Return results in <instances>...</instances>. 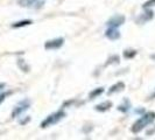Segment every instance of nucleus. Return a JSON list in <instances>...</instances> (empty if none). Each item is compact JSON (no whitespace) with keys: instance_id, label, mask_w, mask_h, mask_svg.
Wrapping results in <instances>:
<instances>
[{"instance_id":"nucleus-1","label":"nucleus","mask_w":155,"mask_h":140,"mask_svg":"<svg viewBox=\"0 0 155 140\" xmlns=\"http://www.w3.org/2000/svg\"><path fill=\"white\" fill-rule=\"evenodd\" d=\"M154 120H155V112H153V111L145 112V113L132 125L131 131H132L133 133H139V132H141L143 128H146L149 124H152Z\"/></svg>"},{"instance_id":"nucleus-2","label":"nucleus","mask_w":155,"mask_h":140,"mask_svg":"<svg viewBox=\"0 0 155 140\" xmlns=\"http://www.w3.org/2000/svg\"><path fill=\"white\" fill-rule=\"evenodd\" d=\"M64 117H65V112H64L63 110H58L56 112L49 115L46 119L40 124V126H41L42 128H47V127H49V126H53V125L57 124L58 121L61 119H63Z\"/></svg>"},{"instance_id":"nucleus-3","label":"nucleus","mask_w":155,"mask_h":140,"mask_svg":"<svg viewBox=\"0 0 155 140\" xmlns=\"http://www.w3.org/2000/svg\"><path fill=\"white\" fill-rule=\"evenodd\" d=\"M30 107V100L29 99H23L19 102L15 106H14V109H13V111H12V118H17V117H19L21 116L25 111H27L28 109Z\"/></svg>"},{"instance_id":"nucleus-4","label":"nucleus","mask_w":155,"mask_h":140,"mask_svg":"<svg viewBox=\"0 0 155 140\" xmlns=\"http://www.w3.org/2000/svg\"><path fill=\"white\" fill-rule=\"evenodd\" d=\"M64 43V39L62 38H57V39H53V40L47 41L44 43V48L46 50H54V49H58L63 46Z\"/></svg>"},{"instance_id":"nucleus-5","label":"nucleus","mask_w":155,"mask_h":140,"mask_svg":"<svg viewBox=\"0 0 155 140\" xmlns=\"http://www.w3.org/2000/svg\"><path fill=\"white\" fill-rule=\"evenodd\" d=\"M124 22H125V17L121 15V14H117L114 17H112L111 19H109V21L106 22V26H107V27L118 28V27H120L121 25H124Z\"/></svg>"},{"instance_id":"nucleus-6","label":"nucleus","mask_w":155,"mask_h":140,"mask_svg":"<svg viewBox=\"0 0 155 140\" xmlns=\"http://www.w3.org/2000/svg\"><path fill=\"white\" fill-rule=\"evenodd\" d=\"M18 2L20 6L28 7V8H39L43 5V2L40 0H19Z\"/></svg>"},{"instance_id":"nucleus-7","label":"nucleus","mask_w":155,"mask_h":140,"mask_svg":"<svg viewBox=\"0 0 155 140\" xmlns=\"http://www.w3.org/2000/svg\"><path fill=\"white\" fill-rule=\"evenodd\" d=\"M105 36L111 41H116L120 39V32L118 30V28L114 27H107L106 32H105Z\"/></svg>"},{"instance_id":"nucleus-8","label":"nucleus","mask_w":155,"mask_h":140,"mask_svg":"<svg viewBox=\"0 0 155 140\" xmlns=\"http://www.w3.org/2000/svg\"><path fill=\"white\" fill-rule=\"evenodd\" d=\"M111 107H112V102L105 100V102H103V103H100V104H97V105L95 106V110L98 111V112H106V111H109Z\"/></svg>"},{"instance_id":"nucleus-9","label":"nucleus","mask_w":155,"mask_h":140,"mask_svg":"<svg viewBox=\"0 0 155 140\" xmlns=\"http://www.w3.org/2000/svg\"><path fill=\"white\" fill-rule=\"evenodd\" d=\"M124 89H125V84H124V82H118V83H116L114 85H112V86L109 89L107 95H113V94H116V92L122 91Z\"/></svg>"},{"instance_id":"nucleus-10","label":"nucleus","mask_w":155,"mask_h":140,"mask_svg":"<svg viewBox=\"0 0 155 140\" xmlns=\"http://www.w3.org/2000/svg\"><path fill=\"white\" fill-rule=\"evenodd\" d=\"M153 11H147L146 13H143V14H141L140 17H139V19H138V21L140 22V23H145V22H147V21H149L152 18H153Z\"/></svg>"},{"instance_id":"nucleus-11","label":"nucleus","mask_w":155,"mask_h":140,"mask_svg":"<svg viewBox=\"0 0 155 140\" xmlns=\"http://www.w3.org/2000/svg\"><path fill=\"white\" fill-rule=\"evenodd\" d=\"M130 107H131V103H130V100L124 99L122 104L118 106V110H119L120 112H124V113H126V112L130 110Z\"/></svg>"},{"instance_id":"nucleus-12","label":"nucleus","mask_w":155,"mask_h":140,"mask_svg":"<svg viewBox=\"0 0 155 140\" xmlns=\"http://www.w3.org/2000/svg\"><path fill=\"white\" fill-rule=\"evenodd\" d=\"M103 92H104V88H97V89H95V90H92L90 92L89 98L90 99H95V98H97L98 96H100Z\"/></svg>"},{"instance_id":"nucleus-13","label":"nucleus","mask_w":155,"mask_h":140,"mask_svg":"<svg viewBox=\"0 0 155 140\" xmlns=\"http://www.w3.org/2000/svg\"><path fill=\"white\" fill-rule=\"evenodd\" d=\"M32 23H33V21L32 20H22V21H18V22L13 23L12 27H13V28H21V27L29 26V25H32Z\"/></svg>"},{"instance_id":"nucleus-14","label":"nucleus","mask_w":155,"mask_h":140,"mask_svg":"<svg viewBox=\"0 0 155 140\" xmlns=\"http://www.w3.org/2000/svg\"><path fill=\"white\" fill-rule=\"evenodd\" d=\"M135 55H136V50H133V49H131V50H125V52H124V57H125V59H133Z\"/></svg>"},{"instance_id":"nucleus-15","label":"nucleus","mask_w":155,"mask_h":140,"mask_svg":"<svg viewBox=\"0 0 155 140\" xmlns=\"http://www.w3.org/2000/svg\"><path fill=\"white\" fill-rule=\"evenodd\" d=\"M155 5V0H148V1H146L143 5H142V7L143 8H149V7H152V6H154Z\"/></svg>"},{"instance_id":"nucleus-16","label":"nucleus","mask_w":155,"mask_h":140,"mask_svg":"<svg viewBox=\"0 0 155 140\" xmlns=\"http://www.w3.org/2000/svg\"><path fill=\"white\" fill-rule=\"evenodd\" d=\"M119 62V57L118 56H112L110 60H109V62L106 63V64H111V63H118Z\"/></svg>"},{"instance_id":"nucleus-17","label":"nucleus","mask_w":155,"mask_h":140,"mask_svg":"<svg viewBox=\"0 0 155 140\" xmlns=\"http://www.w3.org/2000/svg\"><path fill=\"white\" fill-rule=\"evenodd\" d=\"M7 95H9V92H7V94H1V95H0V104L5 100V98L7 97Z\"/></svg>"},{"instance_id":"nucleus-18","label":"nucleus","mask_w":155,"mask_h":140,"mask_svg":"<svg viewBox=\"0 0 155 140\" xmlns=\"http://www.w3.org/2000/svg\"><path fill=\"white\" fill-rule=\"evenodd\" d=\"M149 99H155V90L153 91V94L149 96Z\"/></svg>"},{"instance_id":"nucleus-19","label":"nucleus","mask_w":155,"mask_h":140,"mask_svg":"<svg viewBox=\"0 0 155 140\" xmlns=\"http://www.w3.org/2000/svg\"><path fill=\"white\" fill-rule=\"evenodd\" d=\"M4 88H5V83H0V91H1Z\"/></svg>"},{"instance_id":"nucleus-20","label":"nucleus","mask_w":155,"mask_h":140,"mask_svg":"<svg viewBox=\"0 0 155 140\" xmlns=\"http://www.w3.org/2000/svg\"><path fill=\"white\" fill-rule=\"evenodd\" d=\"M151 57H152V60H155V54H154V55H152Z\"/></svg>"}]
</instances>
